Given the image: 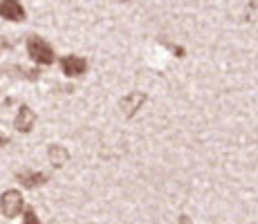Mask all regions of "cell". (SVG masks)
<instances>
[{
  "label": "cell",
  "mask_w": 258,
  "mask_h": 224,
  "mask_svg": "<svg viewBox=\"0 0 258 224\" xmlns=\"http://www.w3.org/2000/svg\"><path fill=\"white\" fill-rule=\"evenodd\" d=\"M27 52H29V56H32L36 63H41V65H49V63H54V49L49 47V43L43 41L41 36L29 38L27 41Z\"/></svg>",
  "instance_id": "obj_1"
},
{
  "label": "cell",
  "mask_w": 258,
  "mask_h": 224,
  "mask_svg": "<svg viewBox=\"0 0 258 224\" xmlns=\"http://www.w3.org/2000/svg\"><path fill=\"white\" fill-rule=\"evenodd\" d=\"M0 208L7 217H14L23 211V197L18 191H5L3 197H0Z\"/></svg>",
  "instance_id": "obj_2"
},
{
  "label": "cell",
  "mask_w": 258,
  "mask_h": 224,
  "mask_svg": "<svg viewBox=\"0 0 258 224\" xmlns=\"http://www.w3.org/2000/svg\"><path fill=\"white\" fill-rule=\"evenodd\" d=\"M0 16L7 21H25V9L21 7L18 0H0Z\"/></svg>",
  "instance_id": "obj_3"
},
{
  "label": "cell",
  "mask_w": 258,
  "mask_h": 224,
  "mask_svg": "<svg viewBox=\"0 0 258 224\" xmlns=\"http://www.w3.org/2000/svg\"><path fill=\"white\" fill-rule=\"evenodd\" d=\"M61 67L68 77H81L88 67V61L81 56H63L61 58Z\"/></svg>",
  "instance_id": "obj_4"
},
{
  "label": "cell",
  "mask_w": 258,
  "mask_h": 224,
  "mask_svg": "<svg viewBox=\"0 0 258 224\" xmlns=\"http://www.w3.org/2000/svg\"><path fill=\"white\" fill-rule=\"evenodd\" d=\"M34 121H36V117H34V112L29 110L27 106H21V110H18V117H16V128L21 132H29L34 126Z\"/></svg>",
  "instance_id": "obj_5"
},
{
  "label": "cell",
  "mask_w": 258,
  "mask_h": 224,
  "mask_svg": "<svg viewBox=\"0 0 258 224\" xmlns=\"http://www.w3.org/2000/svg\"><path fill=\"white\" fill-rule=\"evenodd\" d=\"M18 182H21L23 186L32 188V186H38V184L45 182V175H43V173H34V171H29V173H21V175H18Z\"/></svg>",
  "instance_id": "obj_6"
},
{
  "label": "cell",
  "mask_w": 258,
  "mask_h": 224,
  "mask_svg": "<svg viewBox=\"0 0 258 224\" xmlns=\"http://www.w3.org/2000/svg\"><path fill=\"white\" fill-rule=\"evenodd\" d=\"M49 159H52L56 166H63V164L68 162V151L61 146H52L49 148Z\"/></svg>",
  "instance_id": "obj_7"
},
{
  "label": "cell",
  "mask_w": 258,
  "mask_h": 224,
  "mask_svg": "<svg viewBox=\"0 0 258 224\" xmlns=\"http://www.w3.org/2000/svg\"><path fill=\"white\" fill-rule=\"evenodd\" d=\"M25 224H41L36 217V213L32 211V208H27V213H25Z\"/></svg>",
  "instance_id": "obj_8"
},
{
  "label": "cell",
  "mask_w": 258,
  "mask_h": 224,
  "mask_svg": "<svg viewBox=\"0 0 258 224\" xmlns=\"http://www.w3.org/2000/svg\"><path fill=\"white\" fill-rule=\"evenodd\" d=\"M3 143H7V137H5V134H0V146H3Z\"/></svg>",
  "instance_id": "obj_9"
}]
</instances>
